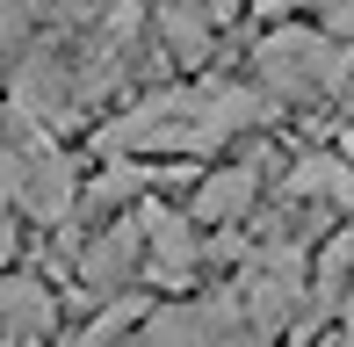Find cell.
Masks as SVG:
<instances>
[{"instance_id": "cell-1", "label": "cell", "mask_w": 354, "mask_h": 347, "mask_svg": "<svg viewBox=\"0 0 354 347\" xmlns=\"http://www.w3.org/2000/svg\"><path fill=\"white\" fill-rule=\"evenodd\" d=\"M22 210H29V217H66V210H73V167L58 160L44 138H29V188H22Z\"/></svg>"}, {"instance_id": "cell-2", "label": "cell", "mask_w": 354, "mask_h": 347, "mask_svg": "<svg viewBox=\"0 0 354 347\" xmlns=\"http://www.w3.org/2000/svg\"><path fill=\"white\" fill-rule=\"evenodd\" d=\"M138 268V232L131 225H116V232H102V239L80 254V275L94 282V290H123V275Z\"/></svg>"}, {"instance_id": "cell-3", "label": "cell", "mask_w": 354, "mask_h": 347, "mask_svg": "<svg viewBox=\"0 0 354 347\" xmlns=\"http://www.w3.org/2000/svg\"><path fill=\"white\" fill-rule=\"evenodd\" d=\"M246 203H253V174L246 167H217L210 181L196 188V217L203 225H232V217H246Z\"/></svg>"}, {"instance_id": "cell-4", "label": "cell", "mask_w": 354, "mask_h": 347, "mask_svg": "<svg viewBox=\"0 0 354 347\" xmlns=\"http://www.w3.org/2000/svg\"><path fill=\"white\" fill-rule=\"evenodd\" d=\"M297 196H326V203H354V167L333 152H311L297 167Z\"/></svg>"}, {"instance_id": "cell-5", "label": "cell", "mask_w": 354, "mask_h": 347, "mask_svg": "<svg viewBox=\"0 0 354 347\" xmlns=\"http://www.w3.org/2000/svg\"><path fill=\"white\" fill-rule=\"evenodd\" d=\"M138 188H145V167H131V160H116L109 174H94V181H87V203H94V210H109V203L138 196Z\"/></svg>"}, {"instance_id": "cell-6", "label": "cell", "mask_w": 354, "mask_h": 347, "mask_svg": "<svg viewBox=\"0 0 354 347\" xmlns=\"http://www.w3.org/2000/svg\"><path fill=\"white\" fill-rule=\"evenodd\" d=\"M326 37H354V8H333L326 15Z\"/></svg>"}, {"instance_id": "cell-7", "label": "cell", "mask_w": 354, "mask_h": 347, "mask_svg": "<svg viewBox=\"0 0 354 347\" xmlns=\"http://www.w3.org/2000/svg\"><path fill=\"white\" fill-rule=\"evenodd\" d=\"M8 261H15V232L0 225V268H8Z\"/></svg>"}, {"instance_id": "cell-8", "label": "cell", "mask_w": 354, "mask_h": 347, "mask_svg": "<svg viewBox=\"0 0 354 347\" xmlns=\"http://www.w3.org/2000/svg\"><path fill=\"white\" fill-rule=\"evenodd\" d=\"M340 319H347V333H354V290H347V304H340Z\"/></svg>"}, {"instance_id": "cell-9", "label": "cell", "mask_w": 354, "mask_h": 347, "mask_svg": "<svg viewBox=\"0 0 354 347\" xmlns=\"http://www.w3.org/2000/svg\"><path fill=\"white\" fill-rule=\"evenodd\" d=\"M15 347H44V340H15Z\"/></svg>"}, {"instance_id": "cell-10", "label": "cell", "mask_w": 354, "mask_h": 347, "mask_svg": "<svg viewBox=\"0 0 354 347\" xmlns=\"http://www.w3.org/2000/svg\"><path fill=\"white\" fill-rule=\"evenodd\" d=\"M347 116H354V87H347Z\"/></svg>"}]
</instances>
